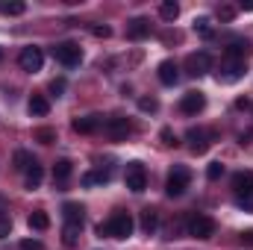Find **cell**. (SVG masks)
<instances>
[{
  "label": "cell",
  "instance_id": "obj_15",
  "mask_svg": "<svg viewBox=\"0 0 253 250\" xmlns=\"http://www.w3.org/2000/svg\"><path fill=\"white\" fill-rule=\"evenodd\" d=\"M27 109H30V115H33V118H44V115L50 112V103H47V97L33 94V97H30V103H27Z\"/></svg>",
  "mask_w": 253,
  "mask_h": 250
},
{
  "label": "cell",
  "instance_id": "obj_36",
  "mask_svg": "<svg viewBox=\"0 0 253 250\" xmlns=\"http://www.w3.org/2000/svg\"><path fill=\"white\" fill-rule=\"evenodd\" d=\"M12 233V221L9 218H0V239H6Z\"/></svg>",
  "mask_w": 253,
  "mask_h": 250
},
{
  "label": "cell",
  "instance_id": "obj_22",
  "mask_svg": "<svg viewBox=\"0 0 253 250\" xmlns=\"http://www.w3.org/2000/svg\"><path fill=\"white\" fill-rule=\"evenodd\" d=\"M71 171H74V168H71V162H68V159H59V162L53 165V180L65 183V180L71 177Z\"/></svg>",
  "mask_w": 253,
  "mask_h": 250
},
{
  "label": "cell",
  "instance_id": "obj_35",
  "mask_svg": "<svg viewBox=\"0 0 253 250\" xmlns=\"http://www.w3.org/2000/svg\"><path fill=\"white\" fill-rule=\"evenodd\" d=\"M162 141H165L168 147H174V144H177V135H174V132H171V129L165 126V129H162Z\"/></svg>",
  "mask_w": 253,
  "mask_h": 250
},
{
  "label": "cell",
  "instance_id": "obj_1",
  "mask_svg": "<svg viewBox=\"0 0 253 250\" xmlns=\"http://www.w3.org/2000/svg\"><path fill=\"white\" fill-rule=\"evenodd\" d=\"M132 227H135V221H132L129 212H115L106 224L97 227V233L100 236H109V239H129L132 236Z\"/></svg>",
  "mask_w": 253,
  "mask_h": 250
},
{
  "label": "cell",
  "instance_id": "obj_20",
  "mask_svg": "<svg viewBox=\"0 0 253 250\" xmlns=\"http://www.w3.org/2000/svg\"><path fill=\"white\" fill-rule=\"evenodd\" d=\"M248 50H251V44H248V42H230L227 56H230V59H245V56H248Z\"/></svg>",
  "mask_w": 253,
  "mask_h": 250
},
{
  "label": "cell",
  "instance_id": "obj_33",
  "mask_svg": "<svg viewBox=\"0 0 253 250\" xmlns=\"http://www.w3.org/2000/svg\"><path fill=\"white\" fill-rule=\"evenodd\" d=\"M21 250H44V245H42L39 239H24V242H21Z\"/></svg>",
  "mask_w": 253,
  "mask_h": 250
},
{
  "label": "cell",
  "instance_id": "obj_17",
  "mask_svg": "<svg viewBox=\"0 0 253 250\" xmlns=\"http://www.w3.org/2000/svg\"><path fill=\"white\" fill-rule=\"evenodd\" d=\"M100 126V115H85V118H77L74 121V129L77 132H94Z\"/></svg>",
  "mask_w": 253,
  "mask_h": 250
},
{
  "label": "cell",
  "instance_id": "obj_40",
  "mask_svg": "<svg viewBox=\"0 0 253 250\" xmlns=\"http://www.w3.org/2000/svg\"><path fill=\"white\" fill-rule=\"evenodd\" d=\"M0 62H3V50H0Z\"/></svg>",
  "mask_w": 253,
  "mask_h": 250
},
{
  "label": "cell",
  "instance_id": "obj_29",
  "mask_svg": "<svg viewBox=\"0 0 253 250\" xmlns=\"http://www.w3.org/2000/svg\"><path fill=\"white\" fill-rule=\"evenodd\" d=\"M36 138H39L42 144H50V141L56 138V132H53L50 126H42V129H36Z\"/></svg>",
  "mask_w": 253,
  "mask_h": 250
},
{
  "label": "cell",
  "instance_id": "obj_24",
  "mask_svg": "<svg viewBox=\"0 0 253 250\" xmlns=\"http://www.w3.org/2000/svg\"><path fill=\"white\" fill-rule=\"evenodd\" d=\"M24 12H27V3H21V0L0 3V15H24Z\"/></svg>",
  "mask_w": 253,
  "mask_h": 250
},
{
  "label": "cell",
  "instance_id": "obj_31",
  "mask_svg": "<svg viewBox=\"0 0 253 250\" xmlns=\"http://www.w3.org/2000/svg\"><path fill=\"white\" fill-rule=\"evenodd\" d=\"M206 177H209V180H218V177H224V165H221V162H212V165L206 168Z\"/></svg>",
  "mask_w": 253,
  "mask_h": 250
},
{
  "label": "cell",
  "instance_id": "obj_11",
  "mask_svg": "<svg viewBox=\"0 0 253 250\" xmlns=\"http://www.w3.org/2000/svg\"><path fill=\"white\" fill-rule=\"evenodd\" d=\"M103 129H106L112 138H126V135L132 132V124H129L126 118H109V121L103 124Z\"/></svg>",
  "mask_w": 253,
  "mask_h": 250
},
{
  "label": "cell",
  "instance_id": "obj_14",
  "mask_svg": "<svg viewBox=\"0 0 253 250\" xmlns=\"http://www.w3.org/2000/svg\"><path fill=\"white\" fill-rule=\"evenodd\" d=\"M177 80H180V68H177V62H162L159 65V83L162 85H177Z\"/></svg>",
  "mask_w": 253,
  "mask_h": 250
},
{
  "label": "cell",
  "instance_id": "obj_38",
  "mask_svg": "<svg viewBox=\"0 0 253 250\" xmlns=\"http://www.w3.org/2000/svg\"><path fill=\"white\" fill-rule=\"evenodd\" d=\"M239 242H242L245 248H253V230H248V233H242V236H239Z\"/></svg>",
  "mask_w": 253,
  "mask_h": 250
},
{
  "label": "cell",
  "instance_id": "obj_16",
  "mask_svg": "<svg viewBox=\"0 0 253 250\" xmlns=\"http://www.w3.org/2000/svg\"><path fill=\"white\" fill-rule=\"evenodd\" d=\"M62 215H65V224H83V206L80 203H65Z\"/></svg>",
  "mask_w": 253,
  "mask_h": 250
},
{
  "label": "cell",
  "instance_id": "obj_9",
  "mask_svg": "<svg viewBox=\"0 0 253 250\" xmlns=\"http://www.w3.org/2000/svg\"><path fill=\"white\" fill-rule=\"evenodd\" d=\"M203 106H206L203 91H186V94H183V100H180V112H183V115H197Z\"/></svg>",
  "mask_w": 253,
  "mask_h": 250
},
{
  "label": "cell",
  "instance_id": "obj_27",
  "mask_svg": "<svg viewBox=\"0 0 253 250\" xmlns=\"http://www.w3.org/2000/svg\"><path fill=\"white\" fill-rule=\"evenodd\" d=\"M109 180V171H91L83 177V186H94V183H106Z\"/></svg>",
  "mask_w": 253,
  "mask_h": 250
},
{
  "label": "cell",
  "instance_id": "obj_25",
  "mask_svg": "<svg viewBox=\"0 0 253 250\" xmlns=\"http://www.w3.org/2000/svg\"><path fill=\"white\" fill-rule=\"evenodd\" d=\"M42 177H44V174H42V165L36 162V165L27 171V188H39L42 186Z\"/></svg>",
  "mask_w": 253,
  "mask_h": 250
},
{
  "label": "cell",
  "instance_id": "obj_12",
  "mask_svg": "<svg viewBox=\"0 0 253 250\" xmlns=\"http://www.w3.org/2000/svg\"><path fill=\"white\" fill-rule=\"evenodd\" d=\"M126 36L135 39V42L147 39V36H150V21H147V18H132V21L126 24Z\"/></svg>",
  "mask_w": 253,
  "mask_h": 250
},
{
  "label": "cell",
  "instance_id": "obj_39",
  "mask_svg": "<svg viewBox=\"0 0 253 250\" xmlns=\"http://www.w3.org/2000/svg\"><path fill=\"white\" fill-rule=\"evenodd\" d=\"M236 200H239L242 209H253V194H248V197H236Z\"/></svg>",
  "mask_w": 253,
  "mask_h": 250
},
{
  "label": "cell",
  "instance_id": "obj_4",
  "mask_svg": "<svg viewBox=\"0 0 253 250\" xmlns=\"http://www.w3.org/2000/svg\"><path fill=\"white\" fill-rule=\"evenodd\" d=\"M124 183H126V188L135 191V194H141V191L147 188V171H144L141 162H129V165H126Z\"/></svg>",
  "mask_w": 253,
  "mask_h": 250
},
{
  "label": "cell",
  "instance_id": "obj_32",
  "mask_svg": "<svg viewBox=\"0 0 253 250\" xmlns=\"http://www.w3.org/2000/svg\"><path fill=\"white\" fill-rule=\"evenodd\" d=\"M91 33H94L97 39H109V36H112V30H109L106 24H94V27H91Z\"/></svg>",
  "mask_w": 253,
  "mask_h": 250
},
{
  "label": "cell",
  "instance_id": "obj_6",
  "mask_svg": "<svg viewBox=\"0 0 253 250\" xmlns=\"http://www.w3.org/2000/svg\"><path fill=\"white\" fill-rule=\"evenodd\" d=\"M18 65H21V71L36 74V71H42V65H44V53H42L39 47H24V50L18 53Z\"/></svg>",
  "mask_w": 253,
  "mask_h": 250
},
{
  "label": "cell",
  "instance_id": "obj_34",
  "mask_svg": "<svg viewBox=\"0 0 253 250\" xmlns=\"http://www.w3.org/2000/svg\"><path fill=\"white\" fill-rule=\"evenodd\" d=\"M233 15H236L233 6H221V9H218V18H221V21H233Z\"/></svg>",
  "mask_w": 253,
  "mask_h": 250
},
{
  "label": "cell",
  "instance_id": "obj_7",
  "mask_svg": "<svg viewBox=\"0 0 253 250\" xmlns=\"http://www.w3.org/2000/svg\"><path fill=\"white\" fill-rule=\"evenodd\" d=\"M245 59H227V62L221 65V71H218V80L221 83H236V80H242L245 77Z\"/></svg>",
  "mask_w": 253,
  "mask_h": 250
},
{
  "label": "cell",
  "instance_id": "obj_8",
  "mask_svg": "<svg viewBox=\"0 0 253 250\" xmlns=\"http://www.w3.org/2000/svg\"><path fill=\"white\" fill-rule=\"evenodd\" d=\"M186 71H189L191 77H203L206 71H212V56H209L206 50H200V53H191L189 59H186Z\"/></svg>",
  "mask_w": 253,
  "mask_h": 250
},
{
  "label": "cell",
  "instance_id": "obj_30",
  "mask_svg": "<svg viewBox=\"0 0 253 250\" xmlns=\"http://www.w3.org/2000/svg\"><path fill=\"white\" fill-rule=\"evenodd\" d=\"M138 109H141V112H156L159 103H156V97H141V100H138Z\"/></svg>",
  "mask_w": 253,
  "mask_h": 250
},
{
  "label": "cell",
  "instance_id": "obj_28",
  "mask_svg": "<svg viewBox=\"0 0 253 250\" xmlns=\"http://www.w3.org/2000/svg\"><path fill=\"white\" fill-rule=\"evenodd\" d=\"M194 30H197L203 39H212V27H209V21H206V18H197V21H194Z\"/></svg>",
  "mask_w": 253,
  "mask_h": 250
},
{
  "label": "cell",
  "instance_id": "obj_19",
  "mask_svg": "<svg viewBox=\"0 0 253 250\" xmlns=\"http://www.w3.org/2000/svg\"><path fill=\"white\" fill-rule=\"evenodd\" d=\"M33 165H36V156H33V153H27V150H18V153H15V168H18V171L27 174Z\"/></svg>",
  "mask_w": 253,
  "mask_h": 250
},
{
  "label": "cell",
  "instance_id": "obj_2",
  "mask_svg": "<svg viewBox=\"0 0 253 250\" xmlns=\"http://www.w3.org/2000/svg\"><path fill=\"white\" fill-rule=\"evenodd\" d=\"M189 183H191L189 168H174V171L168 174V183H165L168 197H183V194H186V188H189Z\"/></svg>",
  "mask_w": 253,
  "mask_h": 250
},
{
  "label": "cell",
  "instance_id": "obj_18",
  "mask_svg": "<svg viewBox=\"0 0 253 250\" xmlns=\"http://www.w3.org/2000/svg\"><path fill=\"white\" fill-rule=\"evenodd\" d=\"M27 224H30V230L42 233V230H47V227H50V218H47V212H42V209H39V212H33V215H30V221H27Z\"/></svg>",
  "mask_w": 253,
  "mask_h": 250
},
{
  "label": "cell",
  "instance_id": "obj_13",
  "mask_svg": "<svg viewBox=\"0 0 253 250\" xmlns=\"http://www.w3.org/2000/svg\"><path fill=\"white\" fill-rule=\"evenodd\" d=\"M233 191H236V197H248V194H253V174L251 171H242V174L233 177Z\"/></svg>",
  "mask_w": 253,
  "mask_h": 250
},
{
  "label": "cell",
  "instance_id": "obj_26",
  "mask_svg": "<svg viewBox=\"0 0 253 250\" xmlns=\"http://www.w3.org/2000/svg\"><path fill=\"white\" fill-rule=\"evenodd\" d=\"M80 230H83V224H65V230H62L65 245H74V242L80 239Z\"/></svg>",
  "mask_w": 253,
  "mask_h": 250
},
{
  "label": "cell",
  "instance_id": "obj_21",
  "mask_svg": "<svg viewBox=\"0 0 253 250\" xmlns=\"http://www.w3.org/2000/svg\"><path fill=\"white\" fill-rule=\"evenodd\" d=\"M156 227H159V215H156L153 209H144V212H141V230H144V233H153Z\"/></svg>",
  "mask_w": 253,
  "mask_h": 250
},
{
  "label": "cell",
  "instance_id": "obj_3",
  "mask_svg": "<svg viewBox=\"0 0 253 250\" xmlns=\"http://www.w3.org/2000/svg\"><path fill=\"white\" fill-rule=\"evenodd\" d=\"M53 56H56L65 68H77V65L83 62V50H80V44H74V42H59V44L53 47Z\"/></svg>",
  "mask_w": 253,
  "mask_h": 250
},
{
  "label": "cell",
  "instance_id": "obj_23",
  "mask_svg": "<svg viewBox=\"0 0 253 250\" xmlns=\"http://www.w3.org/2000/svg\"><path fill=\"white\" fill-rule=\"evenodd\" d=\"M159 15H162V21H174V18L180 15V6H177L174 0H165V3L159 6Z\"/></svg>",
  "mask_w": 253,
  "mask_h": 250
},
{
  "label": "cell",
  "instance_id": "obj_5",
  "mask_svg": "<svg viewBox=\"0 0 253 250\" xmlns=\"http://www.w3.org/2000/svg\"><path fill=\"white\" fill-rule=\"evenodd\" d=\"M189 236L191 239H212L215 236V221L209 215H191L189 218Z\"/></svg>",
  "mask_w": 253,
  "mask_h": 250
},
{
  "label": "cell",
  "instance_id": "obj_10",
  "mask_svg": "<svg viewBox=\"0 0 253 250\" xmlns=\"http://www.w3.org/2000/svg\"><path fill=\"white\" fill-rule=\"evenodd\" d=\"M186 141H189L191 153H206L209 150V132L200 129V126H191L189 132H186Z\"/></svg>",
  "mask_w": 253,
  "mask_h": 250
},
{
  "label": "cell",
  "instance_id": "obj_37",
  "mask_svg": "<svg viewBox=\"0 0 253 250\" xmlns=\"http://www.w3.org/2000/svg\"><path fill=\"white\" fill-rule=\"evenodd\" d=\"M50 91H53V94L59 97V94L65 91V80H53V83H50Z\"/></svg>",
  "mask_w": 253,
  "mask_h": 250
}]
</instances>
